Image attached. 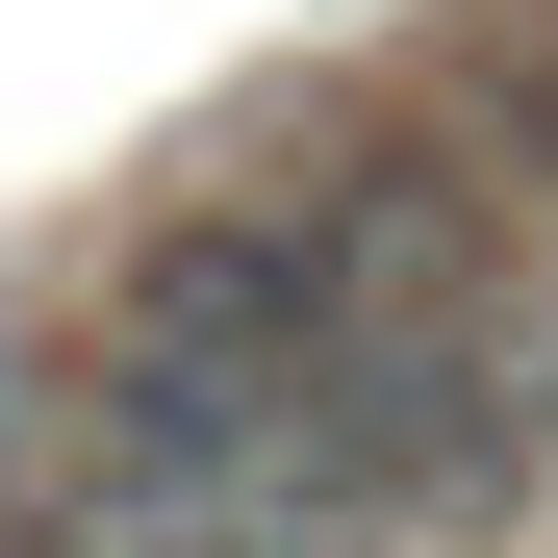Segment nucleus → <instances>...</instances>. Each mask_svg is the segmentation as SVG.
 Wrapping results in <instances>:
<instances>
[{
    "label": "nucleus",
    "mask_w": 558,
    "mask_h": 558,
    "mask_svg": "<svg viewBox=\"0 0 558 558\" xmlns=\"http://www.w3.org/2000/svg\"><path fill=\"white\" fill-rule=\"evenodd\" d=\"M0 558H229V533H178V508H128V483H51Z\"/></svg>",
    "instance_id": "obj_1"
}]
</instances>
